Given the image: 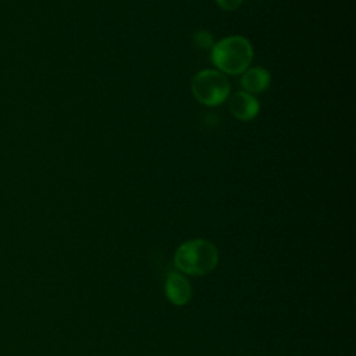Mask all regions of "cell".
<instances>
[{"label":"cell","mask_w":356,"mask_h":356,"mask_svg":"<svg viewBox=\"0 0 356 356\" xmlns=\"http://www.w3.org/2000/svg\"><path fill=\"white\" fill-rule=\"evenodd\" d=\"M216 1L220 8H222L225 11H234L241 7L243 0H216Z\"/></svg>","instance_id":"cell-8"},{"label":"cell","mask_w":356,"mask_h":356,"mask_svg":"<svg viewBox=\"0 0 356 356\" xmlns=\"http://www.w3.org/2000/svg\"><path fill=\"white\" fill-rule=\"evenodd\" d=\"M217 260V249L204 239H192L182 243L174 256L175 267L189 275L207 274L216 267Z\"/></svg>","instance_id":"cell-2"},{"label":"cell","mask_w":356,"mask_h":356,"mask_svg":"<svg viewBox=\"0 0 356 356\" xmlns=\"http://www.w3.org/2000/svg\"><path fill=\"white\" fill-rule=\"evenodd\" d=\"M270 72L261 67H253L243 72L241 83L248 93H260L270 86Z\"/></svg>","instance_id":"cell-6"},{"label":"cell","mask_w":356,"mask_h":356,"mask_svg":"<svg viewBox=\"0 0 356 356\" xmlns=\"http://www.w3.org/2000/svg\"><path fill=\"white\" fill-rule=\"evenodd\" d=\"M193 43L196 44V47L199 49H203V50H207L210 47H213V35L204 29L202 31H197L195 35H193Z\"/></svg>","instance_id":"cell-7"},{"label":"cell","mask_w":356,"mask_h":356,"mask_svg":"<svg viewBox=\"0 0 356 356\" xmlns=\"http://www.w3.org/2000/svg\"><path fill=\"white\" fill-rule=\"evenodd\" d=\"M211 60L221 72L238 75L249 68L253 60V47L243 36H228L211 47Z\"/></svg>","instance_id":"cell-1"},{"label":"cell","mask_w":356,"mask_h":356,"mask_svg":"<svg viewBox=\"0 0 356 356\" xmlns=\"http://www.w3.org/2000/svg\"><path fill=\"white\" fill-rule=\"evenodd\" d=\"M228 97V110L239 121H250L260 111L259 100L245 90L236 92Z\"/></svg>","instance_id":"cell-4"},{"label":"cell","mask_w":356,"mask_h":356,"mask_svg":"<svg viewBox=\"0 0 356 356\" xmlns=\"http://www.w3.org/2000/svg\"><path fill=\"white\" fill-rule=\"evenodd\" d=\"M195 99L204 106H218L229 96V82L220 71L203 70L195 75L191 85Z\"/></svg>","instance_id":"cell-3"},{"label":"cell","mask_w":356,"mask_h":356,"mask_svg":"<svg viewBox=\"0 0 356 356\" xmlns=\"http://www.w3.org/2000/svg\"><path fill=\"white\" fill-rule=\"evenodd\" d=\"M164 288L168 300L174 305H185L191 298L189 282L175 271L168 273L164 282Z\"/></svg>","instance_id":"cell-5"}]
</instances>
